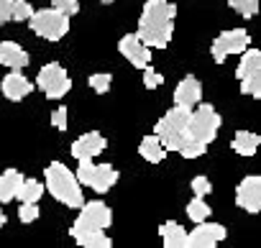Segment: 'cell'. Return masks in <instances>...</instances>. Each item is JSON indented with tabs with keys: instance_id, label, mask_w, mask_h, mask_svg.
Wrapping results in <instances>:
<instances>
[{
	"instance_id": "1",
	"label": "cell",
	"mask_w": 261,
	"mask_h": 248,
	"mask_svg": "<svg viewBox=\"0 0 261 248\" xmlns=\"http://www.w3.org/2000/svg\"><path fill=\"white\" fill-rule=\"evenodd\" d=\"M174 13L177 6L169 0H146L144 13H141V23H139V39L151 49H164L172 41V31H174Z\"/></svg>"
},
{
	"instance_id": "2",
	"label": "cell",
	"mask_w": 261,
	"mask_h": 248,
	"mask_svg": "<svg viewBox=\"0 0 261 248\" xmlns=\"http://www.w3.org/2000/svg\"><path fill=\"white\" fill-rule=\"evenodd\" d=\"M44 174H46V189H49L62 205H67V207H80V205L85 202V195H82V189H80V182H77L74 172H72L67 164L51 161Z\"/></svg>"
},
{
	"instance_id": "3",
	"label": "cell",
	"mask_w": 261,
	"mask_h": 248,
	"mask_svg": "<svg viewBox=\"0 0 261 248\" xmlns=\"http://www.w3.org/2000/svg\"><path fill=\"white\" fill-rule=\"evenodd\" d=\"M187 118H190V110L174 105L154 126V133H156V139L162 141V146L167 151H179L185 146V141L190 139L187 136Z\"/></svg>"
},
{
	"instance_id": "4",
	"label": "cell",
	"mask_w": 261,
	"mask_h": 248,
	"mask_svg": "<svg viewBox=\"0 0 261 248\" xmlns=\"http://www.w3.org/2000/svg\"><path fill=\"white\" fill-rule=\"evenodd\" d=\"M220 128V113H215L213 105H200L197 110H190V118H187V136L192 141H200V144H210L215 141V133Z\"/></svg>"
},
{
	"instance_id": "5",
	"label": "cell",
	"mask_w": 261,
	"mask_h": 248,
	"mask_svg": "<svg viewBox=\"0 0 261 248\" xmlns=\"http://www.w3.org/2000/svg\"><path fill=\"white\" fill-rule=\"evenodd\" d=\"M29 23H31V31H36V36H41L46 41H59L69 31V16H64L57 8L34 11L31 18H29Z\"/></svg>"
},
{
	"instance_id": "6",
	"label": "cell",
	"mask_w": 261,
	"mask_h": 248,
	"mask_svg": "<svg viewBox=\"0 0 261 248\" xmlns=\"http://www.w3.org/2000/svg\"><path fill=\"white\" fill-rule=\"evenodd\" d=\"M77 182L92 187L97 195L108 192L115 182H118V172L110 164H92V159H82L77 167Z\"/></svg>"
},
{
	"instance_id": "7",
	"label": "cell",
	"mask_w": 261,
	"mask_h": 248,
	"mask_svg": "<svg viewBox=\"0 0 261 248\" xmlns=\"http://www.w3.org/2000/svg\"><path fill=\"white\" fill-rule=\"evenodd\" d=\"M36 85L41 87V92H44L49 100H59V97H64V95L69 92L72 79H69V74L64 72V67H62V64L51 62V64H46V67L39 72Z\"/></svg>"
},
{
	"instance_id": "8",
	"label": "cell",
	"mask_w": 261,
	"mask_h": 248,
	"mask_svg": "<svg viewBox=\"0 0 261 248\" xmlns=\"http://www.w3.org/2000/svg\"><path fill=\"white\" fill-rule=\"evenodd\" d=\"M82 212L77 217V223L72 225V233H80V230H105L110 223H113V212L105 202L95 200V202H82L80 205Z\"/></svg>"
},
{
	"instance_id": "9",
	"label": "cell",
	"mask_w": 261,
	"mask_h": 248,
	"mask_svg": "<svg viewBox=\"0 0 261 248\" xmlns=\"http://www.w3.org/2000/svg\"><path fill=\"white\" fill-rule=\"evenodd\" d=\"M248 46H251V36H248L243 29H233V31L220 34V36L213 41L210 51H213V59H215L218 64H223L225 57H230V54H243Z\"/></svg>"
},
{
	"instance_id": "10",
	"label": "cell",
	"mask_w": 261,
	"mask_h": 248,
	"mask_svg": "<svg viewBox=\"0 0 261 248\" xmlns=\"http://www.w3.org/2000/svg\"><path fill=\"white\" fill-rule=\"evenodd\" d=\"M223 238H225V228H223L220 223L200 220L197 228H195L192 233H187L185 245H190V248H213V245H218Z\"/></svg>"
},
{
	"instance_id": "11",
	"label": "cell",
	"mask_w": 261,
	"mask_h": 248,
	"mask_svg": "<svg viewBox=\"0 0 261 248\" xmlns=\"http://www.w3.org/2000/svg\"><path fill=\"white\" fill-rule=\"evenodd\" d=\"M236 205L243 207L246 212H258L261 210V177L251 174L236 187Z\"/></svg>"
},
{
	"instance_id": "12",
	"label": "cell",
	"mask_w": 261,
	"mask_h": 248,
	"mask_svg": "<svg viewBox=\"0 0 261 248\" xmlns=\"http://www.w3.org/2000/svg\"><path fill=\"white\" fill-rule=\"evenodd\" d=\"M118 49H120V54H123L130 64H134L136 69H144V67L151 64V51H149V46H146L136 34L123 36L120 44H118Z\"/></svg>"
},
{
	"instance_id": "13",
	"label": "cell",
	"mask_w": 261,
	"mask_h": 248,
	"mask_svg": "<svg viewBox=\"0 0 261 248\" xmlns=\"http://www.w3.org/2000/svg\"><path fill=\"white\" fill-rule=\"evenodd\" d=\"M105 146H108L105 136H100V133H85V136H80V139L72 144V156H74L77 161H82V159H95L97 154L105 151Z\"/></svg>"
},
{
	"instance_id": "14",
	"label": "cell",
	"mask_w": 261,
	"mask_h": 248,
	"mask_svg": "<svg viewBox=\"0 0 261 248\" xmlns=\"http://www.w3.org/2000/svg\"><path fill=\"white\" fill-rule=\"evenodd\" d=\"M0 90H3V95H6L8 100L18 102V100L29 97V92L34 90V85L21 74V69H13L11 74H6V77H3V85H0Z\"/></svg>"
},
{
	"instance_id": "15",
	"label": "cell",
	"mask_w": 261,
	"mask_h": 248,
	"mask_svg": "<svg viewBox=\"0 0 261 248\" xmlns=\"http://www.w3.org/2000/svg\"><path fill=\"white\" fill-rule=\"evenodd\" d=\"M200 97H202V85L195 77H185L174 90V105L187 107V110H192L200 102Z\"/></svg>"
},
{
	"instance_id": "16",
	"label": "cell",
	"mask_w": 261,
	"mask_h": 248,
	"mask_svg": "<svg viewBox=\"0 0 261 248\" xmlns=\"http://www.w3.org/2000/svg\"><path fill=\"white\" fill-rule=\"evenodd\" d=\"M0 64L8 69H23L29 64V54L16 41H0Z\"/></svg>"
},
{
	"instance_id": "17",
	"label": "cell",
	"mask_w": 261,
	"mask_h": 248,
	"mask_svg": "<svg viewBox=\"0 0 261 248\" xmlns=\"http://www.w3.org/2000/svg\"><path fill=\"white\" fill-rule=\"evenodd\" d=\"M21 179H23V174L16 172V169H8L6 174H0V205L16 200L18 187H21Z\"/></svg>"
},
{
	"instance_id": "18",
	"label": "cell",
	"mask_w": 261,
	"mask_h": 248,
	"mask_svg": "<svg viewBox=\"0 0 261 248\" xmlns=\"http://www.w3.org/2000/svg\"><path fill=\"white\" fill-rule=\"evenodd\" d=\"M159 235H162V240H164L167 248H182L185 240H187V230H185L179 223H174V220L164 223V225L159 228Z\"/></svg>"
},
{
	"instance_id": "19",
	"label": "cell",
	"mask_w": 261,
	"mask_h": 248,
	"mask_svg": "<svg viewBox=\"0 0 261 248\" xmlns=\"http://www.w3.org/2000/svg\"><path fill=\"white\" fill-rule=\"evenodd\" d=\"M258 144H261V139H258L256 133H251V131H238V133L233 136V141H230L233 151L241 154V156H253L256 149H258Z\"/></svg>"
},
{
	"instance_id": "20",
	"label": "cell",
	"mask_w": 261,
	"mask_h": 248,
	"mask_svg": "<svg viewBox=\"0 0 261 248\" xmlns=\"http://www.w3.org/2000/svg\"><path fill=\"white\" fill-rule=\"evenodd\" d=\"M258 72H261V51L246 49L243 57H241V64H238V69H236V77H238V79H246V77L258 74Z\"/></svg>"
},
{
	"instance_id": "21",
	"label": "cell",
	"mask_w": 261,
	"mask_h": 248,
	"mask_svg": "<svg viewBox=\"0 0 261 248\" xmlns=\"http://www.w3.org/2000/svg\"><path fill=\"white\" fill-rule=\"evenodd\" d=\"M74 240L85 248H110L113 240L105 235V230H80V233H72Z\"/></svg>"
},
{
	"instance_id": "22",
	"label": "cell",
	"mask_w": 261,
	"mask_h": 248,
	"mask_svg": "<svg viewBox=\"0 0 261 248\" xmlns=\"http://www.w3.org/2000/svg\"><path fill=\"white\" fill-rule=\"evenodd\" d=\"M139 154H141L146 161H151V164H159V161H164V156H167V149L162 146V141H159L156 136H146V139L141 141V146H139Z\"/></svg>"
},
{
	"instance_id": "23",
	"label": "cell",
	"mask_w": 261,
	"mask_h": 248,
	"mask_svg": "<svg viewBox=\"0 0 261 248\" xmlns=\"http://www.w3.org/2000/svg\"><path fill=\"white\" fill-rule=\"evenodd\" d=\"M44 195V184L36 182V179H21V187H18V200L21 202H39Z\"/></svg>"
},
{
	"instance_id": "24",
	"label": "cell",
	"mask_w": 261,
	"mask_h": 248,
	"mask_svg": "<svg viewBox=\"0 0 261 248\" xmlns=\"http://www.w3.org/2000/svg\"><path fill=\"white\" fill-rule=\"evenodd\" d=\"M210 212H213V210H210V205H207L202 197H197V195H195V200H190V202H187V217H190V220H195V223L207 220V217H210Z\"/></svg>"
},
{
	"instance_id": "25",
	"label": "cell",
	"mask_w": 261,
	"mask_h": 248,
	"mask_svg": "<svg viewBox=\"0 0 261 248\" xmlns=\"http://www.w3.org/2000/svg\"><path fill=\"white\" fill-rule=\"evenodd\" d=\"M228 6L236 13H241L243 18H253L256 11H258V0H228Z\"/></svg>"
},
{
	"instance_id": "26",
	"label": "cell",
	"mask_w": 261,
	"mask_h": 248,
	"mask_svg": "<svg viewBox=\"0 0 261 248\" xmlns=\"http://www.w3.org/2000/svg\"><path fill=\"white\" fill-rule=\"evenodd\" d=\"M31 13H34V8L29 0H13L11 3V21H29Z\"/></svg>"
},
{
	"instance_id": "27",
	"label": "cell",
	"mask_w": 261,
	"mask_h": 248,
	"mask_svg": "<svg viewBox=\"0 0 261 248\" xmlns=\"http://www.w3.org/2000/svg\"><path fill=\"white\" fill-rule=\"evenodd\" d=\"M241 92L251 95V97H261V72L258 74H251L246 79H241Z\"/></svg>"
},
{
	"instance_id": "28",
	"label": "cell",
	"mask_w": 261,
	"mask_h": 248,
	"mask_svg": "<svg viewBox=\"0 0 261 248\" xmlns=\"http://www.w3.org/2000/svg\"><path fill=\"white\" fill-rule=\"evenodd\" d=\"M110 82H113V77H110L108 72H97V74L90 77V87H92L97 95H105V92L110 90Z\"/></svg>"
},
{
	"instance_id": "29",
	"label": "cell",
	"mask_w": 261,
	"mask_h": 248,
	"mask_svg": "<svg viewBox=\"0 0 261 248\" xmlns=\"http://www.w3.org/2000/svg\"><path fill=\"white\" fill-rule=\"evenodd\" d=\"M207 151V146L205 144H200V141H192V139H187L185 141V146L179 149V154L185 156V159H197V156H202Z\"/></svg>"
},
{
	"instance_id": "30",
	"label": "cell",
	"mask_w": 261,
	"mask_h": 248,
	"mask_svg": "<svg viewBox=\"0 0 261 248\" xmlns=\"http://www.w3.org/2000/svg\"><path fill=\"white\" fill-rule=\"evenodd\" d=\"M18 217H21V223H34L39 217V202H23L18 210Z\"/></svg>"
},
{
	"instance_id": "31",
	"label": "cell",
	"mask_w": 261,
	"mask_h": 248,
	"mask_svg": "<svg viewBox=\"0 0 261 248\" xmlns=\"http://www.w3.org/2000/svg\"><path fill=\"white\" fill-rule=\"evenodd\" d=\"M162 82H164V77H162L156 69L144 67V87H146V90H154V87H159Z\"/></svg>"
},
{
	"instance_id": "32",
	"label": "cell",
	"mask_w": 261,
	"mask_h": 248,
	"mask_svg": "<svg viewBox=\"0 0 261 248\" xmlns=\"http://www.w3.org/2000/svg\"><path fill=\"white\" fill-rule=\"evenodd\" d=\"M51 8L62 11L64 16H74V13L80 11V6H77V0H51Z\"/></svg>"
},
{
	"instance_id": "33",
	"label": "cell",
	"mask_w": 261,
	"mask_h": 248,
	"mask_svg": "<svg viewBox=\"0 0 261 248\" xmlns=\"http://www.w3.org/2000/svg\"><path fill=\"white\" fill-rule=\"evenodd\" d=\"M210 189H213V184H210V179H207V177H195V179H192V192H195L197 197L210 195Z\"/></svg>"
},
{
	"instance_id": "34",
	"label": "cell",
	"mask_w": 261,
	"mask_h": 248,
	"mask_svg": "<svg viewBox=\"0 0 261 248\" xmlns=\"http://www.w3.org/2000/svg\"><path fill=\"white\" fill-rule=\"evenodd\" d=\"M51 126L59 128V131H67V126H69V120H67V107H57V110L51 113Z\"/></svg>"
},
{
	"instance_id": "35",
	"label": "cell",
	"mask_w": 261,
	"mask_h": 248,
	"mask_svg": "<svg viewBox=\"0 0 261 248\" xmlns=\"http://www.w3.org/2000/svg\"><path fill=\"white\" fill-rule=\"evenodd\" d=\"M11 3H13V0H0V23L11 21Z\"/></svg>"
},
{
	"instance_id": "36",
	"label": "cell",
	"mask_w": 261,
	"mask_h": 248,
	"mask_svg": "<svg viewBox=\"0 0 261 248\" xmlns=\"http://www.w3.org/2000/svg\"><path fill=\"white\" fill-rule=\"evenodd\" d=\"M6 220H8V217H6V212H3V207H0V228H3V225H6Z\"/></svg>"
},
{
	"instance_id": "37",
	"label": "cell",
	"mask_w": 261,
	"mask_h": 248,
	"mask_svg": "<svg viewBox=\"0 0 261 248\" xmlns=\"http://www.w3.org/2000/svg\"><path fill=\"white\" fill-rule=\"evenodd\" d=\"M100 3H105V6H110V3H113V0H100Z\"/></svg>"
}]
</instances>
